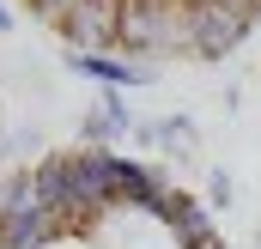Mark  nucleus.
Segmentation results:
<instances>
[{
    "label": "nucleus",
    "instance_id": "1",
    "mask_svg": "<svg viewBox=\"0 0 261 249\" xmlns=\"http://www.w3.org/2000/svg\"><path fill=\"white\" fill-rule=\"evenodd\" d=\"M0 249H225L213 213L158 164L61 146L0 183Z\"/></svg>",
    "mask_w": 261,
    "mask_h": 249
},
{
    "label": "nucleus",
    "instance_id": "2",
    "mask_svg": "<svg viewBox=\"0 0 261 249\" xmlns=\"http://www.w3.org/2000/svg\"><path fill=\"white\" fill-rule=\"evenodd\" d=\"M67 55H122L134 67L225 61L261 24V0H18Z\"/></svg>",
    "mask_w": 261,
    "mask_h": 249
},
{
    "label": "nucleus",
    "instance_id": "3",
    "mask_svg": "<svg viewBox=\"0 0 261 249\" xmlns=\"http://www.w3.org/2000/svg\"><path fill=\"white\" fill-rule=\"evenodd\" d=\"M128 128H134V122H128V104H122V91H103V97L85 110L79 140H85V146H110V152H116V140H122Z\"/></svg>",
    "mask_w": 261,
    "mask_h": 249
},
{
    "label": "nucleus",
    "instance_id": "4",
    "mask_svg": "<svg viewBox=\"0 0 261 249\" xmlns=\"http://www.w3.org/2000/svg\"><path fill=\"white\" fill-rule=\"evenodd\" d=\"M67 61L79 67V73H91V79H103V85H146L158 67H134L122 55H67Z\"/></svg>",
    "mask_w": 261,
    "mask_h": 249
},
{
    "label": "nucleus",
    "instance_id": "5",
    "mask_svg": "<svg viewBox=\"0 0 261 249\" xmlns=\"http://www.w3.org/2000/svg\"><path fill=\"white\" fill-rule=\"evenodd\" d=\"M206 201H213V207H231V201H237V188H231L225 170H206Z\"/></svg>",
    "mask_w": 261,
    "mask_h": 249
},
{
    "label": "nucleus",
    "instance_id": "6",
    "mask_svg": "<svg viewBox=\"0 0 261 249\" xmlns=\"http://www.w3.org/2000/svg\"><path fill=\"white\" fill-rule=\"evenodd\" d=\"M0 31H6V6H0Z\"/></svg>",
    "mask_w": 261,
    "mask_h": 249
},
{
    "label": "nucleus",
    "instance_id": "7",
    "mask_svg": "<svg viewBox=\"0 0 261 249\" xmlns=\"http://www.w3.org/2000/svg\"><path fill=\"white\" fill-rule=\"evenodd\" d=\"M255 249H261V237H255Z\"/></svg>",
    "mask_w": 261,
    "mask_h": 249
}]
</instances>
